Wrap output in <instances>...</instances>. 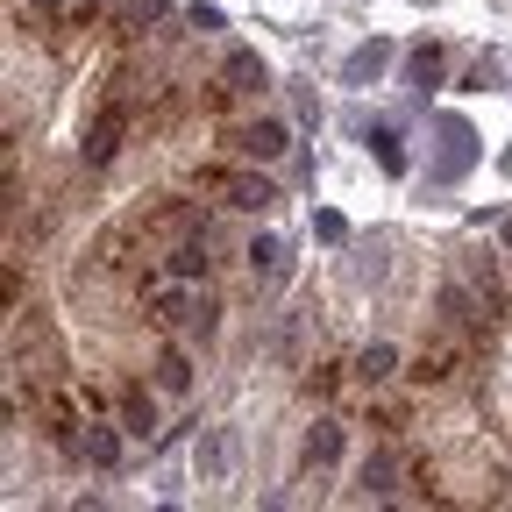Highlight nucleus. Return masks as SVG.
Listing matches in <instances>:
<instances>
[{
    "label": "nucleus",
    "mask_w": 512,
    "mask_h": 512,
    "mask_svg": "<svg viewBox=\"0 0 512 512\" xmlns=\"http://www.w3.org/2000/svg\"><path fill=\"white\" fill-rule=\"evenodd\" d=\"M121 427H128V434H150V427H157V406L136 392V384L121 392Z\"/></svg>",
    "instance_id": "9b49d317"
},
{
    "label": "nucleus",
    "mask_w": 512,
    "mask_h": 512,
    "mask_svg": "<svg viewBox=\"0 0 512 512\" xmlns=\"http://www.w3.org/2000/svg\"><path fill=\"white\" fill-rule=\"evenodd\" d=\"M264 86V57L256 50H228V64H221V93H256Z\"/></svg>",
    "instance_id": "423d86ee"
},
{
    "label": "nucleus",
    "mask_w": 512,
    "mask_h": 512,
    "mask_svg": "<svg viewBox=\"0 0 512 512\" xmlns=\"http://www.w3.org/2000/svg\"><path fill=\"white\" fill-rule=\"evenodd\" d=\"M470 164V128H456V121H448V150H441V178H456Z\"/></svg>",
    "instance_id": "4468645a"
},
{
    "label": "nucleus",
    "mask_w": 512,
    "mask_h": 512,
    "mask_svg": "<svg viewBox=\"0 0 512 512\" xmlns=\"http://www.w3.org/2000/svg\"><path fill=\"white\" fill-rule=\"evenodd\" d=\"M72 8H79V15H93V8H100V0H72Z\"/></svg>",
    "instance_id": "4be33fe9"
},
{
    "label": "nucleus",
    "mask_w": 512,
    "mask_h": 512,
    "mask_svg": "<svg viewBox=\"0 0 512 512\" xmlns=\"http://www.w3.org/2000/svg\"><path fill=\"white\" fill-rule=\"evenodd\" d=\"M121 15H128V29H143V22H164V0H128Z\"/></svg>",
    "instance_id": "a211bd4d"
},
{
    "label": "nucleus",
    "mask_w": 512,
    "mask_h": 512,
    "mask_svg": "<svg viewBox=\"0 0 512 512\" xmlns=\"http://www.w3.org/2000/svg\"><path fill=\"white\" fill-rule=\"evenodd\" d=\"M335 456H342V427L335 420H313L306 427V463L320 470V463H335Z\"/></svg>",
    "instance_id": "6e6552de"
},
{
    "label": "nucleus",
    "mask_w": 512,
    "mask_h": 512,
    "mask_svg": "<svg viewBox=\"0 0 512 512\" xmlns=\"http://www.w3.org/2000/svg\"><path fill=\"white\" fill-rule=\"evenodd\" d=\"M306 392H313V399H328V392H335V370H328V363L306 370Z\"/></svg>",
    "instance_id": "6ab92c4d"
},
{
    "label": "nucleus",
    "mask_w": 512,
    "mask_h": 512,
    "mask_svg": "<svg viewBox=\"0 0 512 512\" xmlns=\"http://www.w3.org/2000/svg\"><path fill=\"white\" fill-rule=\"evenodd\" d=\"M121 136H128V100H107L93 114V128H86V164H114Z\"/></svg>",
    "instance_id": "f257e3e1"
},
{
    "label": "nucleus",
    "mask_w": 512,
    "mask_h": 512,
    "mask_svg": "<svg viewBox=\"0 0 512 512\" xmlns=\"http://www.w3.org/2000/svg\"><path fill=\"white\" fill-rule=\"evenodd\" d=\"M157 384H164V392H185V384H192V363H185V349H164V356H157Z\"/></svg>",
    "instance_id": "ddd939ff"
},
{
    "label": "nucleus",
    "mask_w": 512,
    "mask_h": 512,
    "mask_svg": "<svg viewBox=\"0 0 512 512\" xmlns=\"http://www.w3.org/2000/svg\"><path fill=\"white\" fill-rule=\"evenodd\" d=\"M384 64H392V43H363L356 57H349V86H363V79H377Z\"/></svg>",
    "instance_id": "f8f14e48"
},
{
    "label": "nucleus",
    "mask_w": 512,
    "mask_h": 512,
    "mask_svg": "<svg viewBox=\"0 0 512 512\" xmlns=\"http://www.w3.org/2000/svg\"><path fill=\"white\" fill-rule=\"evenodd\" d=\"M235 150H242V157H264V164L285 157V121H249L242 136H235Z\"/></svg>",
    "instance_id": "39448f33"
},
{
    "label": "nucleus",
    "mask_w": 512,
    "mask_h": 512,
    "mask_svg": "<svg viewBox=\"0 0 512 512\" xmlns=\"http://www.w3.org/2000/svg\"><path fill=\"white\" fill-rule=\"evenodd\" d=\"M505 242H512V221H505Z\"/></svg>",
    "instance_id": "5701e85b"
},
{
    "label": "nucleus",
    "mask_w": 512,
    "mask_h": 512,
    "mask_svg": "<svg viewBox=\"0 0 512 512\" xmlns=\"http://www.w3.org/2000/svg\"><path fill=\"white\" fill-rule=\"evenodd\" d=\"M441 79V50L427 43V50H413V86H434Z\"/></svg>",
    "instance_id": "f3484780"
},
{
    "label": "nucleus",
    "mask_w": 512,
    "mask_h": 512,
    "mask_svg": "<svg viewBox=\"0 0 512 512\" xmlns=\"http://www.w3.org/2000/svg\"><path fill=\"white\" fill-rule=\"evenodd\" d=\"M249 271H256V278H278V242H271V235L249 242Z\"/></svg>",
    "instance_id": "2eb2a0df"
},
{
    "label": "nucleus",
    "mask_w": 512,
    "mask_h": 512,
    "mask_svg": "<svg viewBox=\"0 0 512 512\" xmlns=\"http://www.w3.org/2000/svg\"><path fill=\"white\" fill-rule=\"evenodd\" d=\"M370 143H377V164H384V171H406V150H399V136H392V128H377Z\"/></svg>",
    "instance_id": "dca6fc26"
},
{
    "label": "nucleus",
    "mask_w": 512,
    "mask_h": 512,
    "mask_svg": "<svg viewBox=\"0 0 512 512\" xmlns=\"http://www.w3.org/2000/svg\"><path fill=\"white\" fill-rule=\"evenodd\" d=\"M456 370H463V356L448 349V342H434V349H420V356H413V370H406V377H413V384H427V392H434V384H448Z\"/></svg>",
    "instance_id": "20e7f679"
},
{
    "label": "nucleus",
    "mask_w": 512,
    "mask_h": 512,
    "mask_svg": "<svg viewBox=\"0 0 512 512\" xmlns=\"http://www.w3.org/2000/svg\"><path fill=\"white\" fill-rule=\"evenodd\" d=\"M392 370H399V349H392V342H370V349L356 356V377H363V384H384Z\"/></svg>",
    "instance_id": "1a4fd4ad"
},
{
    "label": "nucleus",
    "mask_w": 512,
    "mask_h": 512,
    "mask_svg": "<svg viewBox=\"0 0 512 512\" xmlns=\"http://www.w3.org/2000/svg\"><path fill=\"white\" fill-rule=\"evenodd\" d=\"M221 192H228V207H242V214H264V207L278 200V185H271V178H256V171H228Z\"/></svg>",
    "instance_id": "f03ea898"
},
{
    "label": "nucleus",
    "mask_w": 512,
    "mask_h": 512,
    "mask_svg": "<svg viewBox=\"0 0 512 512\" xmlns=\"http://www.w3.org/2000/svg\"><path fill=\"white\" fill-rule=\"evenodd\" d=\"M121 434H128V427H121ZM121 434H114V427H86V441H79V448H86L100 470H114V463H121Z\"/></svg>",
    "instance_id": "9d476101"
},
{
    "label": "nucleus",
    "mask_w": 512,
    "mask_h": 512,
    "mask_svg": "<svg viewBox=\"0 0 512 512\" xmlns=\"http://www.w3.org/2000/svg\"><path fill=\"white\" fill-rule=\"evenodd\" d=\"M313 235H320V242H342L349 228H342V214H320V221H313Z\"/></svg>",
    "instance_id": "aec40b11"
},
{
    "label": "nucleus",
    "mask_w": 512,
    "mask_h": 512,
    "mask_svg": "<svg viewBox=\"0 0 512 512\" xmlns=\"http://www.w3.org/2000/svg\"><path fill=\"white\" fill-rule=\"evenodd\" d=\"M363 491L370 498H392L399 491V456H392V448H377V456L363 463Z\"/></svg>",
    "instance_id": "0eeeda50"
},
{
    "label": "nucleus",
    "mask_w": 512,
    "mask_h": 512,
    "mask_svg": "<svg viewBox=\"0 0 512 512\" xmlns=\"http://www.w3.org/2000/svg\"><path fill=\"white\" fill-rule=\"evenodd\" d=\"M192 463H200V484H221V477H228V463H235V441H228V427L200 434V448H192Z\"/></svg>",
    "instance_id": "7ed1b4c3"
},
{
    "label": "nucleus",
    "mask_w": 512,
    "mask_h": 512,
    "mask_svg": "<svg viewBox=\"0 0 512 512\" xmlns=\"http://www.w3.org/2000/svg\"><path fill=\"white\" fill-rule=\"evenodd\" d=\"M36 8H43V15H57V8H64V0H36Z\"/></svg>",
    "instance_id": "412c9836"
}]
</instances>
